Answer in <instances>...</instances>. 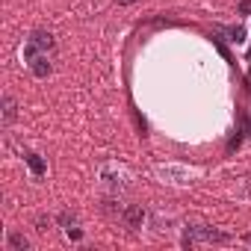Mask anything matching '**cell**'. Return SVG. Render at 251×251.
Listing matches in <instances>:
<instances>
[{"mask_svg":"<svg viewBox=\"0 0 251 251\" xmlns=\"http://www.w3.org/2000/svg\"><path fill=\"white\" fill-rule=\"evenodd\" d=\"M245 242H248V245H251V236H245Z\"/></svg>","mask_w":251,"mask_h":251,"instance_id":"13","label":"cell"},{"mask_svg":"<svg viewBox=\"0 0 251 251\" xmlns=\"http://www.w3.org/2000/svg\"><path fill=\"white\" fill-rule=\"evenodd\" d=\"M24 163L30 166L33 177H45V175H48V163L42 160V154H36V151H24Z\"/></svg>","mask_w":251,"mask_h":251,"instance_id":"7","label":"cell"},{"mask_svg":"<svg viewBox=\"0 0 251 251\" xmlns=\"http://www.w3.org/2000/svg\"><path fill=\"white\" fill-rule=\"evenodd\" d=\"M121 216H124V225H127L130 230H139V227L145 225V219H148L145 207H124Z\"/></svg>","mask_w":251,"mask_h":251,"instance_id":"5","label":"cell"},{"mask_svg":"<svg viewBox=\"0 0 251 251\" xmlns=\"http://www.w3.org/2000/svg\"><path fill=\"white\" fill-rule=\"evenodd\" d=\"M98 180H100L103 189H109V192H121V189H127V186H130L133 175L127 172V166H124V163H118V160H106V163L98 166Z\"/></svg>","mask_w":251,"mask_h":251,"instance_id":"3","label":"cell"},{"mask_svg":"<svg viewBox=\"0 0 251 251\" xmlns=\"http://www.w3.org/2000/svg\"><path fill=\"white\" fill-rule=\"evenodd\" d=\"M15 118H18V103L12 95H3V127H9Z\"/></svg>","mask_w":251,"mask_h":251,"instance_id":"8","label":"cell"},{"mask_svg":"<svg viewBox=\"0 0 251 251\" xmlns=\"http://www.w3.org/2000/svg\"><path fill=\"white\" fill-rule=\"evenodd\" d=\"M53 50H56V42H53V36H50L48 30H33V33L24 39V45H21V62H24V65H30L36 56L53 53Z\"/></svg>","mask_w":251,"mask_h":251,"instance_id":"4","label":"cell"},{"mask_svg":"<svg viewBox=\"0 0 251 251\" xmlns=\"http://www.w3.org/2000/svg\"><path fill=\"white\" fill-rule=\"evenodd\" d=\"M118 3H124V6H127V3H133V0H118Z\"/></svg>","mask_w":251,"mask_h":251,"instance_id":"12","label":"cell"},{"mask_svg":"<svg viewBox=\"0 0 251 251\" xmlns=\"http://www.w3.org/2000/svg\"><path fill=\"white\" fill-rule=\"evenodd\" d=\"M198 175H201V169L186 166V163H157V166H154V177H157L163 186H177V189H183V186H192V183L198 180Z\"/></svg>","mask_w":251,"mask_h":251,"instance_id":"1","label":"cell"},{"mask_svg":"<svg viewBox=\"0 0 251 251\" xmlns=\"http://www.w3.org/2000/svg\"><path fill=\"white\" fill-rule=\"evenodd\" d=\"M233 236L230 233H225V230H216V227H210V225H186L183 227V236H180V245L183 248H195V245H225V242H230Z\"/></svg>","mask_w":251,"mask_h":251,"instance_id":"2","label":"cell"},{"mask_svg":"<svg viewBox=\"0 0 251 251\" xmlns=\"http://www.w3.org/2000/svg\"><path fill=\"white\" fill-rule=\"evenodd\" d=\"M225 36H227V42L236 45V48L245 45V27H225Z\"/></svg>","mask_w":251,"mask_h":251,"instance_id":"9","label":"cell"},{"mask_svg":"<svg viewBox=\"0 0 251 251\" xmlns=\"http://www.w3.org/2000/svg\"><path fill=\"white\" fill-rule=\"evenodd\" d=\"M65 236H68V239H74V242H80V239H83V227L68 225V227H65Z\"/></svg>","mask_w":251,"mask_h":251,"instance_id":"11","label":"cell"},{"mask_svg":"<svg viewBox=\"0 0 251 251\" xmlns=\"http://www.w3.org/2000/svg\"><path fill=\"white\" fill-rule=\"evenodd\" d=\"M27 71L36 77V80H45V77H50V71H53V62H50V53H45V56H36L30 65H27Z\"/></svg>","mask_w":251,"mask_h":251,"instance_id":"6","label":"cell"},{"mask_svg":"<svg viewBox=\"0 0 251 251\" xmlns=\"http://www.w3.org/2000/svg\"><path fill=\"white\" fill-rule=\"evenodd\" d=\"M9 245H12L15 251H27V248H30V239H27L24 233H9Z\"/></svg>","mask_w":251,"mask_h":251,"instance_id":"10","label":"cell"}]
</instances>
